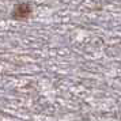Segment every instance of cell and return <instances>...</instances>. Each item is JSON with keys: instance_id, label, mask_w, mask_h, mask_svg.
<instances>
[{"instance_id": "cell-1", "label": "cell", "mask_w": 121, "mask_h": 121, "mask_svg": "<svg viewBox=\"0 0 121 121\" xmlns=\"http://www.w3.org/2000/svg\"><path fill=\"white\" fill-rule=\"evenodd\" d=\"M33 15V6L30 1H18L11 11V19L14 21H27Z\"/></svg>"}]
</instances>
